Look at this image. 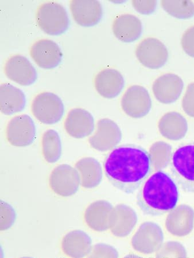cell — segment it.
<instances>
[{
  "instance_id": "cell-1",
  "label": "cell",
  "mask_w": 194,
  "mask_h": 258,
  "mask_svg": "<svg viewBox=\"0 0 194 258\" xmlns=\"http://www.w3.org/2000/svg\"><path fill=\"white\" fill-rule=\"evenodd\" d=\"M105 176L115 188L134 194L150 175L153 166L149 152L140 146L125 144L112 150L104 162Z\"/></svg>"
},
{
  "instance_id": "cell-2",
  "label": "cell",
  "mask_w": 194,
  "mask_h": 258,
  "mask_svg": "<svg viewBox=\"0 0 194 258\" xmlns=\"http://www.w3.org/2000/svg\"><path fill=\"white\" fill-rule=\"evenodd\" d=\"M177 184L170 174L159 170L143 183L137 197V204L144 214L163 215L174 209L178 203Z\"/></svg>"
},
{
  "instance_id": "cell-3",
  "label": "cell",
  "mask_w": 194,
  "mask_h": 258,
  "mask_svg": "<svg viewBox=\"0 0 194 258\" xmlns=\"http://www.w3.org/2000/svg\"><path fill=\"white\" fill-rule=\"evenodd\" d=\"M172 176L185 192L194 193V141L179 146L170 163Z\"/></svg>"
},
{
  "instance_id": "cell-4",
  "label": "cell",
  "mask_w": 194,
  "mask_h": 258,
  "mask_svg": "<svg viewBox=\"0 0 194 258\" xmlns=\"http://www.w3.org/2000/svg\"><path fill=\"white\" fill-rule=\"evenodd\" d=\"M36 21L41 30L51 36L63 34L70 26L67 11L56 2L41 4L36 12Z\"/></svg>"
},
{
  "instance_id": "cell-5",
  "label": "cell",
  "mask_w": 194,
  "mask_h": 258,
  "mask_svg": "<svg viewBox=\"0 0 194 258\" xmlns=\"http://www.w3.org/2000/svg\"><path fill=\"white\" fill-rule=\"evenodd\" d=\"M31 111L37 120L45 124L58 123L64 113V106L60 98L54 93H41L31 104Z\"/></svg>"
},
{
  "instance_id": "cell-6",
  "label": "cell",
  "mask_w": 194,
  "mask_h": 258,
  "mask_svg": "<svg viewBox=\"0 0 194 258\" xmlns=\"http://www.w3.org/2000/svg\"><path fill=\"white\" fill-rule=\"evenodd\" d=\"M164 236L162 227L155 222L148 221L140 225L131 240L135 251L150 255L156 252L164 243Z\"/></svg>"
},
{
  "instance_id": "cell-7",
  "label": "cell",
  "mask_w": 194,
  "mask_h": 258,
  "mask_svg": "<svg viewBox=\"0 0 194 258\" xmlns=\"http://www.w3.org/2000/svg\"><path fill=\"white\" fill-rule=\"evenodd\" d=\"M81 185L79 173L68 164L57 165L49 177V186L57 195L70 197L75 195Z\"/></svg>"
},
{
  "instance_id": "cell-8",
  "label": "cell",
  "mask_w": 194,
  "mask_h": 258,
  "mask_svg": "<svg viewBox=\"0 0 194 258\" xmlns=\"http://www.w3.org/2000/svg\"><path fill=\"white\" fill-rule=\"evenodd\" d=\"M36 128L34 120L27 114L15 116L6 128L8 142L16 147H26L34 143Z\"/></svg>"
},
{
  "instance_id": "cell-9",
  "label": "cell",
  "mask_w": 194,
  "mask_h": 258,
  "mask_svg": "<svg viewBox=\"0 0 194 258\" xmlns=\"http://www.w3.org/2000/svg\"><path fill=\"white\" fill-rule=\"evenodd\" d=\"M122 138V132L118 124L108 118L98 120L94 134L90 137V147L101 152H108L117 147Z\"/></svg>"
},
{
  "instance_id": "cell-10",
  "label": "cell",
  "mask_w": 194,
  "mask_h": 258,
  "mask_svg": "<svg viewBox=\"0 0 194 258\" xmlns=\"http://www.w3.org/2000/svg\"><path fill=\"white\" fill-rule=\"evenodd\" d=\"M121 105L123 111L130 117L141 118L150 113L152 102L146 88L134 85L129 87L123 94Z\"/></svg>"
},
{
  "instance_id": "cell-11",
  "label": "cell",
  "mask_w": 194,
  "mask_h": 258,
  "mask_svg": "<svg viewBox=\"0 0 194 258\" xmlns=\"http://www.w3.org/2000/svg\"><path fill=\"white\" fill-rule=\"evenodd\" d=\"M136 55L140 63L151 69L162 68L168 59L166 47L153 37L144 39L138 45Z\"/></svg>"
},
{
  "instance_id": "cell-12",
  "label": "cell",
  "mask_w": 194,
  "mask_h": 258,
  "mask_svg": "<svg viewBox=\"0 0 194 258\" xmlns=\"http://www.w3.org/2000/svg\"><path fill=\"white\" fill-rule=\"evenodd\" d=\"M30 56L39 68L51 70L57 68L63 59V53L59 46L53 40L43 39L32 44Z\"/></svg>"
},
{
  "instance_id": "cell-13",
  "label": "cell",
  "mask_w": 194,
  "mask_h": 258,
  "mask_svg": "<svg viewBox=\"0 0 194 258\" xmlns=\"http://www.w3.org/2000/svg\"><path fill=\"white\" fill-rule=\"evenodd\" d=\"M4 73L10 80L23 86L34 84L38 78L34 66L21 55L12 56L7 60Z\"/></svg>"
},
{
  "instance_id": "cell-14",
  "label": "cell",
  "mask_w": 194,
  "mask_h": 258,
  "mask_svg": "<svg viewBox=\"0 0 194 258\" xmlns=\"http://www.w3.org/2000/svg\"><path fill=\"white\" fill-rule=\"evenodd\" d=\"M165 226L173 236L184 237L191 234L194 228V210L187 205L176 207L169 212Z\"/></svg>"
},
{
  "instance_id": "cell-15",
  "label": "cell",
  "mask_w": 194,
  "mask_h": 258,
  "mask_svg": "<svg viewBox=\"0 0 194 258\" xmlns=\"http://www.w3.org/2000/svg\"><path fill=\"white\" fill-rule=\"evenodd\" d=\"M64 127L68 134L74 139L86 138L94 131L93 116L88 110L75 108L69 111L64 122Z\"/></svg>"
},
{
  "instance_id": "cell-16",
  "label": "cell",
  "mask_w": 194,
  "mask_h": 258,
  "mask_svg": "<svg viewBox=\"0 0 194 258\" xmlns=\"http://www.w3.org/2000/svg\"><path fill=\"white\" fill-rule=\"evenodd\" d=\"M138 222V216L133 208L119 204L111 213L109 230L114 236L125 238L134 231Z\"/></svg>"
},
{
  "instance_id": "cell-17",
  "label": "cell",
  "mask_w": 194,
  "mask_h": 258,
  "mask_svg": "<svg viewBox=\"0 0 194 258\" xmlns=\"http://www.w3.org/2000/svg\"><path fill=\"white\" fill-rule=\"evenodd\" d=\"M70 8L74 21L82 27L96 26L102 18V7L98 1L73 0L70 2Z\"/></svg>"
},
{
  "instance_id": "cell-18",
  "label": "cell",
  "mask_w": 194,
  "mask_h": 258,
  "mask_svg": "<svg viewBox=\"0 0 194 258\" xmlns=\"http://www.w3.org/2000/svg\"><path fill=\"white\" fill-rule=\"evenodd\" d=\"M184 84L177 75L168 73L159 77L152 86L154 96L163 104L175 102L182 93Z\"/></svg>"
},
{
  "instance_id": "cell-19",
  "label": "cell",
  "mask_w": 194,
  "mask_h": 258,
  "mask_svg": "<svg viewBox=\"0 0 194 258\" xmlns=\"http://www.w3.org/2000/svg\"><path fill=\"white\" fill-rule=\"evenodd\" d=\"M114 207L104 200L91 203L87 208L84 219L87 226L96 232H105L110 229L111 213Z\"/></svg>"
},
{
  "instance_id": "cell-20",
  "label": "cell",
  "mask_w": 194,
  "mask_h": 258,
  "mask_svg": "<svg viewBox=\"0 0 194 258\" xmlns=\"http://www.w3.org/2000/svg\"><path fill=\"white\" fill-rule=\"evenodd\" d=\"M124 79L118 71L106 69L99 73L94 80L95 88L102 97L113 99L118 96L124 87Z\"/></svg>"
},
{
  "instance_id": "cell-21",
  "label": "cell",
  "mask_w": 194,
  "mask_h": 258,
  "mask_svg": "<svg viewBox=\"0 0 194 258\" xmlns=\"http://www.w3.org/2000/svg\"><path fill=\"white\" fill-rule=\"evenodd\" d=\"M66 255L70 258H84L92 250V239L85 232L74 230L64 235L61 243Z\"/></svg>"
},
{
  "instance_id": "cell-22",
  "label": "cell",
  "mask_w": 194,
  "mask_h": 258,
  "mask_svg": "<svg viewBox=\"0 0 194 258\" xmlns=\"http://www.w3.org/2000/svg\"><path fill=\"white\" fill-rule=\"evenodd\" d=\"M112 30L116 38L123 43H132L142 35L141 21L133 15L123 14L114 20Z\"/></svg>"
},
{
  "instance_id": "cell-23",
  "label": "cell",
  "mask_w": 194,
  "mask_h": 258,
  "mask_svg": "<svg viewBox=\"0 0 194 258\" xmlns=\"http://www.w3.org/2000/svg\"><path fill=\"white\" fill-rule=\"evenodd\" d=\"M158 128L164 138L174 141L184 139L188 128L186 119L176 111L165 114L159 120Z\"/></svg>"
},
{
  "instance_id": "cell-24",
  "label": "cell",
  "mask_w": 194,
  "mask_h": 258,
  "mask_svg": "<svg viewBox=\"0 0 194 258\" xmlns=\"http://www.w3.org/2000/svg\"><path fill=\"white\" fill-rule=\"evenodd\" d=\"M26 105V95L18 87L10 83L0 86V110L3 114L12 115L22 112Z\"/></svg>"
},
{
  "instance_id": "cell-25",
  "label": "cell",
  "mask_w": 194,
  "mask_h": 258,
  "mask_svg": "<svg viewBox=\"0 0 194 258\" xmlns=\"http://www.w3.org/2000/svg\"><path fill=\"white\" fill-rule=\"evenodd\" d=\"M75 168L80 174L81 186L93 189L100 185L103 178L100 162L93 157H84L78 161Z\"/></svg>"
},
{
  "instance_id": "cell-26",
  "label": "cell",
  "mask_w": 194,
  "mask_h": 258,
  "mask_svg": "<svg viewBox=\"0 0 194 258\" xmlns=\"http://www.w3.org/2000/svg\"><path fill=\"white\" fill-rule=\"evenodd\" d=\"M42 153L44 159L49 164H55L61 156V139L58 133L53 130L45 132L42 139Z\"/></svg>"
},
{
  "instance_id": "cell-27",
  "label": "cell",
  "mask_w": 194,
  "mask_h": 258,
  "mask_svg": "<svg viewBox=\"0 0 194 258\" xmlns=\"http://www.w3.org/2000/svg\"><path fill=\"white\" fill-rule=\"evenodd\" d=\"M153 168L159 171L166 169L171 163L173 155L171 146L164 141H157L150 149Z\"/></svg>"
},
{
  "instance_id": "cell-28",
  "label": "cell",
  "mask_w": 194,
  "mask_h": 258,
  "mask_svg": "<svg viewBox=\"0 0 194 258\" xmlns=\"http://www.w3.org/2000/svg\"><path fill=\"white\" fill-rule=\"evenodd\" d=\"M163 9L168 14L179 19H188L194 16V4L191 1H162Z\"/></svg>"
},
{
  "instance_id": "cell-29",
  "label": "cell",
  "mask_w": 194,
  "mask_h": 258,
  "mask_svg": "<svg viewBox=\"0 0 194 258\" xmlns=\"http://www.w3.org/2000/svg\"><path fill=\"white\" fill-rule=\"evenodd\" d=\"M155 258H187V252L182 243L168 241L156 252Z\"/></svg>"
},
{
  "instance_id": "cell-30",
  "label": "cell",
  "mask_w": 194,
  "mask_h": 258,
  "mask_svg": "<svg viewBox=\"0 0 194 258\" xmlns=\"http://www.w3.org/2000/svg\"><path fill=\"white\" fill-rule=\"evenodd\" d=\"M88 258H119V253L112 245L97 243L93 245Z\"/></svg>"
},
{
  "instance_id": "cell-31",
  "label": "cell",
  "mask_w": 194,
  "mask_h": 258,
  "mask_svg": "<svg viewBox=\"0 0 194 258\" xmlns=\"http://www.w3.org/2000/svg\"><path fill=\"white\" fill-rule=\"evenodd\" d=\"M17 215L14 207L3 201H1V231H6L14 225Z\"/></svg>"
},
{
  "instance_id": "cell-32",
  "label": "cell",
  "mask_w": 194,
  "mask_h": 258,
  "mask_svg": "<svg viewBox=\"0 0 194 258\" xmlns=\"http://www.w3.org/2000/svg\"><path fill=\"white\" fill-rule=\"evenodd\" d=\"M181 105L185 113L194 118V83L188 86Z\"/></svg>"
},
{
  "instance_id": "cell-33",
  "label": "cell",
  "mask_w": 194,
  "mask_h": 258,
  "mask_svg": "<svg viewBox=\"0 0 194 258\" xmlns=\"http://www.w3.org/2000/svg\"><path fill=\"white\" fill-rule=\"evenodd\" d=\"M181 44L184 51L189 56L194 57V26L189 28L184 33Z\"/></svg>"
},
{
  "instance_id": "cell-34",
  "label": "cell",
  "mask_w": 194,
  "mask_h": 258,
  "mask_svg": "<svg viewBox=\"0 0 194 258\" xmlns=\"http://www.w3.org/2000/svg\"><path fill=\"white\" fill-rule=\"evenodd\" d=\"M135 9L143 15H151L155 12L156 8V1H134L132 2Z\"/></svg>"
},
{
  "instance_id": "cell-35",
  "label": "cell",
  "mask_w": 194,
  "mask_h": 258,
  "mask_svg": "<svg viewBox=\"0 0 194 258\" xmlns=\"http://www.w3.org/2000/svg\"><path fill=\"white\" fill-rule=\"evenodd\" d=\"M123 258H144L141 256H139L136 254H134V253H130V254L126 255Z\"/></svg>"
},
{
  "instance_id": "cell-36",
  "label": "cell",
  "mask_w": 194,
  "mask_h": 258,
  "mask_svg": "<svg viewBox=\"0 0 194 258\" xmlns=\"http://www.w3.org/2000/svg\"><path fill=\"white\" fill-rule=\"evenodd\" d=\"M20 258H34V257H28V256H25V257H20Z\"/></svg>"
}]
</instances>
